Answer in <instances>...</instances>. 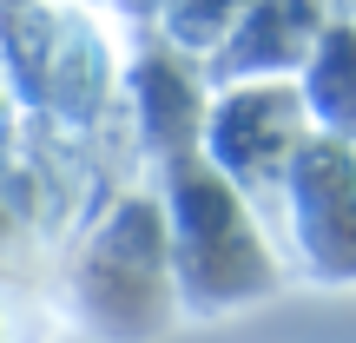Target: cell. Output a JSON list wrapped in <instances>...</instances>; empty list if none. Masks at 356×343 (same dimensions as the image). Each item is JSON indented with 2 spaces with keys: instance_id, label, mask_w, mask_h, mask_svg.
<instances>
[{
  "instance_id": "obj_1",
  "label": "cell",
  "mask_w": 356,
  "mask_h": 343,
  "mask_svg": "<svg viewBox=\"0 0 356 343\" xmlns=\"http://www.w3.org/2000/svg\"><path fill=\"white\" fill-rule=\"evenodd\" d=\"M159 205H165V238H172V278L185 324H218L251 304H270L284 291V251L270 225L225 185L204 152L165 159L159 166Z\"/></svg>"
},
{
  "instance_id": "obj_2",
  "label": "cell",
  "mask_w": 356,
  "mask_h": 343,
  "mask_svg": "<svg viewBox=\"0 0 356 343\" xmlns=\"http://www.w3.org/2000/svg\"><path fill=\"white\" fill-rule=\"evenodd\" d=\"M66 317L92 343H159L185 324L159 185L113 198L66 264Z\"/></svg>"
},
{
  "instance_id": "obj_3",
  "label": "cell",
  "mask_w": 356,
  "mask_h": 343,
  "mask_svg": "<svg viewBox=\"0 0 356 343\" xmlns=\"http://www.w3.org/2000/svg\"><path fill=\"white\" fill-rule=\"evenodd\" d=\"M304 139H310V113H304L297 79H270V86H218L211 93L198 152L277 238V198H284V178H291Z\"/></svg>"
},
{
  "instance_id": "obj_4",
  "label": "cell",
  "mask_w": 356,
  "mask_h": 343,
  "mask_svg": "<svg viewBox=\"0 0 356 343\" xmlns=\"http://www.w3.org/2000/svg\"><path fill=\"white\" fill-rule=\"evenodd\" d=\"M277 251L310 284H356V152L310 132L277 198Z\"/></svg>"
},
{
  "instance_id": "obj_5",
  "label": "cell",
  "mask_w": 356,
  "mask_h": 343,
  "mask_svg": "<svg viewBox=\"0 0 356 343\" xmlns=\"http://www.w3.org/2000/svg\"><path fill=\"white\" fill-rule=\"evenodd\" d=\"M126 86H132V106H139V139L145 152L165 166V159H185L198 152L204 139V113H211V79H204L198 60L172 53L165 40H139L126 66Z\"/></svg>"
},
{
  "instance_id": "obj_6",
  "label": "cell",
  "mask_w": 356,
  "mask_h": 343,
  "mask_svg": "<svg viewBox=\"0 0 356 343\" xmlns=\"http://www.w3.org/2000/svg\"><path fill=\"white\" fill-rule=\"evenodd\" d=\"M323 20L330 13L323 7H238V20H231L225 47H218V60L204 66V79L218 86H270V79H297L310 60V47H317Z\"/></svg>"
},
{
  "instance_id": "obj_7",
  "label": "cell",
  "mask_w": 356,
  "mask_h": 343,
  "mask_svg": "<svg viewBox=\"0 0 356 343\" xmlns=\"http://www.w3.org/2000/svg\"><path fill=\"white\" fill-rule=\"evenodd\" d=\"M297 93H304V113L317 139H337L356 152V20L350 13H330L310 47L304 73H297Z\"/></svg>"
},
{
  "instance_id": "obj_8",
  "label": "cell",
  "mask_w": 356,
  "mask_h": 343,
  "mask_svg": "<svg viewBox=\"0 0 356 343\" xmlns=\"http://www.w3.org/2000/svg\"><path fill=\"white\" fill-rule=\"evenodd\" d=\"M0 343H7V317H0Z\"/></svg>"
}]
</instances>
